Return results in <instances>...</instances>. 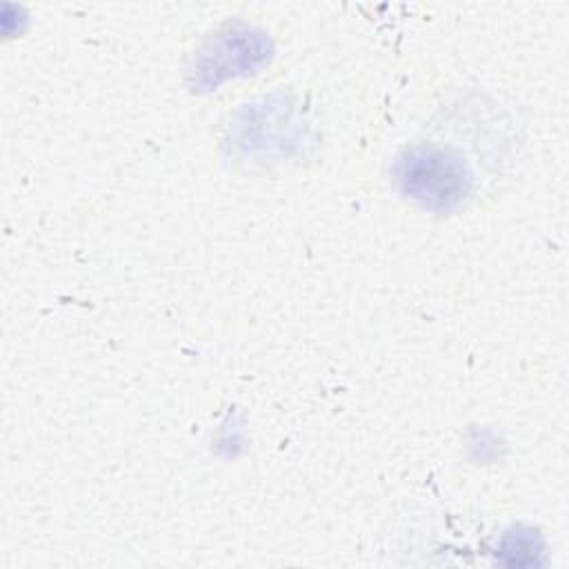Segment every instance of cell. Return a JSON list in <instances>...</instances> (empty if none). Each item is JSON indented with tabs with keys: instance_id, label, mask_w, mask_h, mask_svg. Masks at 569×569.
Wrapping results in <instances>:
<instances>
[{
	"instance_id": "cell-1",
	"label": "cell",
	"mask_w": 569,
	"mask_h": 569,
	"mask_svg": "<svg viewBox=\"0 0 569 569\" xmlns=\"http://www.w3.org/2000/svg\"><path fill=\"white\" fill-rule=\"evenodd\" d=\"M396 176L405 196L433 211L458 207L471 187V176L465 162L438 147L407 151L398 160Z\"/></svg>"
}]
</instances>
